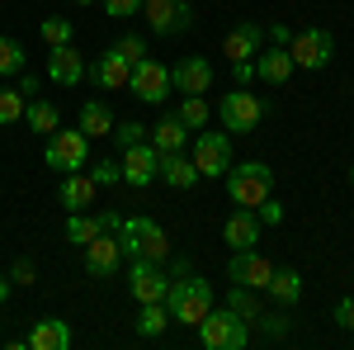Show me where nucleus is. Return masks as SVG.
Returning a JSON list of instances; mask_svg holds the SVG:
<instances>
[{
    "label": "nucleus",
    "instance_id": "obj_1",
    "mask_svg": "<svg viewBox=\"0 0 354 350\" xmlns=\"http://www.w3.org/2000/svg\"><path fill=\"white\" fill-rule=\"evenodd\" d=\"M165 308H170V322H185V326H198L213 308V284L203 274H194L185 261L170 270V289H165Z\"/></svg>",
    "mask_w": 354,
    "mask_h": 350
},
{
    "label": "nucleus",
    "instance_id": "obj_2",
    "mask_svg": "<svg viewBox=\"0 0 354 350\" xmlns=\"http://www.w3.org/2000/svg\"><path fill=\"white\" fill-rule=\"evenodd\" d=\"M118 242H123V256L128 261H170V237H165L161 222H151V218H123V227H118Z\"/></svg>",
    "mask_w": 354,
    "mask_h": 350
},
{
    "label": "nucleus",
    "instance_id": "obj_3",
    "mask_svg": "<svg viewBox=\"0 0 354 350\" xmlns=\"http://www.w3.org/2000/svg\"><path fill=\"white\" fill-rule=\"evenodd\" d=\"M227 194L236 209H260L265 199L274 194V170L265 161H232L227 166Z\"/></svg>",
    "mask_w": 354,
    "mask_h": 350
},
{
    "label": "nucleus",
    "instance_id": "obj_4",
    "mask_svg": "<svg viewBox=\"0 0 354 350\" xmlns=\"http://www.w3.org/2000/svg\"><path fill=\"white\" fill-rule=\"evenodd\" d=\"M203 350H245L250 346V326L232 313V308H208V317L194 326Z\"/></svg>",
    "mask_w": 354,
    "mask_h": 350
},
{
    "label": "nucleus",
    "instance_id": "obj_5",
    "mask_svg": "<svg viewBox=\"0 0 354 350\" xmlns=\"http://www.w3.org/2000/svg\"><path fill=\"white\" fill-rule=\"evenodd\" d=\"M218 119H222V128H227L232 137L255 133V128L265 123V100H260V95H250L245 85H236V90H227V95H222Z\"/></svg>",
    "mask_w": 354,
    "mask_h": 350
},
{
    "label": "nucleus",
    "instance_id": "obj_6",
    "mask_svg": "<svg viewBox=\"0 0 354 350\" xmlns=\"http://www.w3.org/2000/svg\"><path fill=\"white\" fill-rule=\"evenodd\" d=\"M43 161L53 166L57 175H66V170H85L90 166V137L81 128H57L48 137V147H43Z\"/></svg>",
    "mask_w": 354,
    "mask_h": 350
},
{
    "label": "nucleus",
    "instance_id": "obj_7",
    "mask_svg": "<svg viewBox=\"0 0 354 350\" xmlns=\"http://www.w3.org/2000/svg\"><path fill=\"white\" fill-rule=\"evenodd\" d=\"M335 53V38H330V28H298L293 38H288V57H293V67L302 71H322Z\"/></svg>",
    "mask_w": 354,
    "mask_h": 350
},
{
    "label": "nucleus",
    "instance_id": "obj_8",
    "mask_svg": "<svg viewBox=\"0 0 354 350\" xmlns=\"http://www.w3.org/2000/svg\"><path fill=\"white\" fill-rule=\"evenodd\" d=\"M194 166H198V175H227V166H232V133L227 128H203L194 137Z\"/></svg>",
    "mask_w": 354,
    "mask_h": 350
},
{
    "label": "nucleus",
    "instance_id": "obj_9",
    "mask_svg": "<svg viewBox=\"0 0 354 350\" xmlns=\"http://www.w3.org/2000/svg\"><path fill=\"white\" fill-rule=\"evenodd\" d=\"M81 261H85V274H95V279H113V274H118V265H123L128 256H123L118 232H100L95 242L81 246Z\"/></svg>",
    "mask_w": 354,
    "mask_h": 350
},
{
    "label": "nucleus",
    "instance_id": "obj_10",
    "mask_svg": "<svg viewBox=\"0 0 354 350\" xmlns=\"http://www.w3.org/2000/svg\"><path fill=\"white\" fill-rule=\"evenodd\" d=\"M142 15H147L151 33H161V38L194 28V5L189 0H142Z\"/></svg>",
    "mask_w": 354,
    "mask_h": 350
},
{
    "label": "nucleus",
    "instance_id": "obj_11",
    "mask_svg": "<svg viewBox=\"0 0 354 350\" xmlns=\"http://www.w3.org/2000/svg\"><path fill=\"white\" fill-rule=\"evenodd\" d=\"M128 90H133L142 105H165V95L175 90V85H170V67L142 57V62L133 67V76H128Z\"/></svg>",
    "mask_w": 354,
    "mask_h": 350
},
{
    "label": "nucleus",
    "instance_id": "obj_12",
    "mask_svg": "<svg viewBox=\"0 0 354 350\" xmlns=\"http://www.w3.org/2000/svg\"><path fill=\"white\" fill-rule=\"evenodd\" d=\"M123 180L133 189H147L156 175H161V152L151 147V142H133V147H123Z\"/></svg>",
    "mask_w": 354,
    "mask_h": 350
},
{
    "label": "nucleus",
    "instance_id": "obj_13",
    "mask_svg": "<svg viewBox=\"0 0 354 350\" xmlns=\"http://www.w3.org/2000/svg\"><path fill=\"white\" fill-rule=\"evenodd\" d=\"M274 265L255 251V246H245V251H232V261H227V279L232 284H245V289H265L270 284Z\"/></svg>",
    "mask_w": 354,
    "mask_h": 350
},
{
    "label": "nucleus",
    "instance_id": "obj_14",
    "mask_svg": "<svg viewBox=\"0 0 354 350\" xmlns=\"http://www.w3.org/2000/svg\"><path fill=\"white\" fill-rule=\"evenodd\" d=\"M165 289H170V274L156 261H133V270H128V294L137 303H161Z\"/></svg>",
    "mask_w": 354,
    "mask_h": 350
},
{
    "label": "nucleus",
    "instance_id": "obj_15",
    "mask_svg": "<svg viewBox=\"0 0 354 350\" xmlns=\"http://www.w3.org/2000/svg\"><path fill=\"white\" fill-rule=\"evenodd\" d=\"M170 85H175L180 95H203V90H213V62H208V57H185V62H175V67H170Z\"/></svg>",
    "mask_w": 354,
    "mask_h": 350
},
{
    "label": "nucleus",
    "instance_id": "obj_16",
    "mask_svg": "<svg viewBox=\"0 0 354 350\" xmlns=\"http://www.w3.org/2000/svg\"><path fill=\"white\" fill-rule=\"evenodd\" d=\"M260 48H265V28L255 24V19H241L236 28H227V38H222L227 62H255Z\"/></svg>",
    "mask_w": 354,
    "mask_h": 350
},
{
    "label": "nucleus",
    "instance_id": "obj_17",
    "mask_svg": "<svg viewBox=\"0 0 354 350\" xmlns=\"http://www.w3.org/2000/svg\"><path fill=\"white\" fill-rule=\"evenodd\" d=\"M95 194H100V185L90 180V170H66V175H62V189H57V199H62V209H66V213L90 209V204H95Z\"/></svg>",
    "mask_w": 354,
    "mask_h": 350
},
{
    "label": "nucleus",
    "instance_id": "obj_18",
    "mask_svg": "<svg viewBox=\"0 0 354 350\" xmlns=\"http://www.w3.org/2000/svg\"><path fill=\"white\" fill-rule=\"evenodd\" d=\"M222 242L232 246V251L255 246V242H260V213H255V209H236V213H227V222H222Z\"/></svg>",
    "mask_w": 354,
    "mask_h": 350
},
{
    "label": "nucleus",
    "instance_id": "obj_19",
    "mask_svg": "<svg viewBox=\"0 0 354 350\" xmlns=\"http://www.w3.org/2000/svg\"><path fill=\"white\" fill-rule=\"evenodd\" d=\"M48 76L57 85H81L85 81V57L76 53V43H62L48 53Z\"/></svg>",
    "mask_w": 354,
    "mask_h": 350
},
{
    "label": "nucleus",
    "instance_id": "obj_20",
    "mask_svg": "<svg viewBox=\"0 0 354 350\" xmlns=\"http://www.w3.org/2000/svg\"><path fill=\"white\" fill-rule=\"evenodd\" d=\"M298 67H293V57H288V48H279V43H270V48H260L255 53V76L270 85H288V76H293Z\"/></svg>",
    "mask_w": 354,
    "mask_h": 350
},
{
    "label": "nucleus",
    "instance_id": "obj_21",
    "mask_svg": "<svg viewBox=\"0 0 354 350\" xmlns=\"http://www.w3.org/2000/svg\"><path fill=\"white\" fill-rule=\"evenodd\" d=\"M76 331L66 326V317H38L33 331H28V346L33 350H71Z\"/></svg>",
    "mask_w": 354,
    "mask_h": 350
},
{
    "label": "nucleus",
    "instance_id": "obj_22",
    "mask_svg": "<svg viewBox=\"0 0 354 350\" xmlns=\"http://www.w3.org/2000/svg\"><path fill=\"white\" fill-rule=\"evenodd\" d=\"M147 142H151L156 152H185V142H189V123H185L180 114H165L161 123L147 128Z\"/></svg>",
    "mask_w": 354,
    "mask_h": 350
},
{
    "label": "nucleus",
    "instance_id": "obj_23",
    "mask_svg": "<svg viewBox=\"0 0 354 350\" xmlns=\"http://www.w3.org/2000/svg\"><path fill=\"white\" fill-rule=\"evenodd\" d=\"M156 180H165L170 189H194L203 175H198L194 157H185V152H161V175Z\"/></svg>",
    "mask_w": 354,
    "mask_h": 350
},
{
    "label": "nucleus",
    "instance_id": "obj_24",
    "mask_svg": "<svg viewBox=\"0 0 354 350\" xmlns=\"http://www.w3.org/2000/svg\"><path fill=\"white\" fill-rule=\"evenodd\" d=\"M90 76H95V85H100V90H123V85H128V76H133V62L118 53V48H109V53L95 62V71H90Z\"/></svg>",
    "mask_w": 354,
    "mask_h": 350
},
{
    "label": "nucleus",
    "instance_id": "obj_25",
    "mask_svg": "<svg viewBox=\"0 0 354 350\" xmlns=\"http://www.w3.org/2000/svg\"><path fill=\"white\" fill-rule=\"evenodd\" d=\"M265 294H270L279 308H293V303L302 298V274H298V270H288V265H274L270 284H265Z\"/></svg>",
    "mask_w": 354,
    "mask_h": 350
},
{
    "label": "nucleus",
    "instance_id": "obj_26",
    "mask_svg": "<svg viewBox=\"0 0 354 350\" xmlns=\"http://www.w3.org/2000/svg\"><path fill=\"white\" fill-rule=\"evenodd\" d=\"M85 137H109L113 133V109L104 100H85L81 105V123H76Z\"/></svg>",
    "mask_w": 354,
    "mask_h": 350
},
{
    "label": "nucleus",
    "instance_id": "obj_27",
    "mask_svg": "<svg viewBox=\"0 0 354 350\" xmlns=\"http://www.w3.org/2000/svg\"><path fill=\"white\" fill-rule=\"evenodd\" d=\"M24 123L38 137H53L57 128H62V109H57L53 100H33V105H24Z\"/></svg>",
    "mask_w": 354,
    "mask_h": 350
},
{
    "label": "nucleus",
    "instance_id": "obj_28",
    "mask_svg": "<svg viewBox=\"0 0 354 350\" xmlns=\"http://www.w3.org/2000/svg\"><path fill=\"white\" fill-rule=\"evenodd\" d=\"M165 326H170V308L161 303H142V313H137V336H147V341H156L165 336Z\"/></svg>",
    "mask_w": 354,
    "mask_h": 350
},
{
    "label": "nucleus",
    "instance_id": "obj_29",
    "mask_svg": "<svg viewBox=\"0 0 354 350\" xmlns=\"http://www.w3.org/2000/svg\"><path fill=\"white\" fill-rule=\"evenodd\" d=\"M227 308H232V313H236L245 326L265 313V308H260V298H255V289H245V284H232V289H227Z\"/></svg>",
    "mask_w": 354,
    "mask_h": 350
},
{
    "label": "nucleus",
    "instance_id": "obj_30",
    "mask_svg": "<svg viewBox=\"0 0 354 350\" xmlns=\"http://www.w3.org/2000/svg\"><path fill=\"white\" fill-rule=\"evenodd\" d=\"M24 105H28V95L19 85H0V128L5 123H19L24 119Z\"/></svg>",
    "mask_w": 354,
    "mask_h": 350
},
{
    "label": "nucleus",
    "instance_id": "obj_31",
    "mask_svg": "<svg viewBox=\"0 0 354 350\" xmlns=\"http://www.w3.org/2000/svg\"><path fill=\"white\" fill-rule=\"evenodd\" d=\"M100 237V218H90L81 209V213H66V242H76V246H85V242H95Z\"/></svg>",
    "mask_w": 354,
    "mask_h": 350
},
{
    "label": "nucleus",
    "instance_id": "obj_32",
    "mask_svg": "<svg viewBox=\"0 0 354 350\" xmlns=\"http://www.w3.org/2000/svg\"><path fill=\"white\" fill-rule=\"evenodd\" d=\"M19 71H24V43L0 38V76H19Z\"/></svg>",
    "mask_w": 354,
    "mask_h": 350
},
{
    "label": "nucleus",
    "instance_id": "obj_33",
    "mask_svg": "<svg viewBox=\"0 0 354 350\" xmlns=\"http://www.w3.org/2000/svg\"><path fill=\"white\" fill-rule=\"evenodd\" d=\"M175 114H180L189 128H203V123L213 119V109H208V100H203V95H185V105L175 109Z\"/></svg>",
    "mask_w": 354,
    "mask_h": 350
},
{
    "label": "nucleus",
    "instance_id": "obj_34",
    "mask_svg": "<svg viewBox=\"0 0 354 350\" xmlns=\"http://www.w3.org/2000/svg\"><path fill=\"white\" fill-rule=\"evenodd\" d=\"M113 147L123 152V147H133V142H147V123H137V119H123V123H113Z\"/></svg>",
    "mask_w": 354,
    "mask_h": 350
},
{
    "label": "nucleus",
    "instance_id": "obj_35",
    "mask_svg": "<svg viewBox=\"0 0 354 350\" xmlns=\"http://www.w3.org/2000/svg\"><path fill=\"white\" fill-rule=\"evenodd\" d=\"M10 284H15V289H28V284H38V265H33L28 256H19V261L10 265Z\"/></svg>",
    "mask_w": 354,
    "mask_h": 350
},
{
    "label": "nucleus",
    "instance_id": "obj_36",
    "mask_svg": "<svg viewBox=\"0 0 354 350\" xmlns=\"http://www.w3.org/2000/svg\"><path fill=\"white\" fill-rule=\"evenodd\" d=\"M90 180L104 189V185H113V180H123V166H113V157H104V161L90 166Z\"/></svg>",
    "mask_w": 354,
    "mask_h": 350
},
{
    "label": "nucleus",
    "instance_id": "obj_37",
    "mask_svg": "<svg viewBox=\"0 0 354 350\" xmlns=\"http://www.w3.org/2000/svg\"><path fill=\"white\" fill-rule=\"evenodd\" d=\"M43 38H48V48L71 43V19H43Z\"/></svg>",
    "mask_w": 354,
    "mask_h": 350
},
{
    "label": "nucleus",
    "instance_id": "obj_38",
    "mask_svg": "<svg viewBox=\"0 0 354 350\" xmlns=\"http://www.w3.org/2000/svg\"><path fill=\"white\" fill-rule=\"evenodd\" d=\"M250 331H260V336H274V341H279V336H288V317H265V313H260V317L250 322Z\"/></svg>",
    "mask_w": 354,
    "mask_h": 350
},
{
    "label": "nucleus",
    "instance_id": "obj_39",
    "mask_svg": "<svg viewBox=\"0 0 354 350\" xmlns=\"http://www.w3.org/2000/svg\"><path fill=\"white\" fill-rule=\"evenodd\" d=\"M113 48H118V53L128 57V62H142V57H147V38H137V33H128V38H118V43H113Z\"/></svg>",
    "mask_w": 354,
    "mask_h": 350
},
{
    "label": "nucleus",
    "instance_id": "obj_40",
    "mask_svg": "<svg viewBox=\"0 0 354 350\" xmlns=\"http://www.w3.org/2000/svg\"><path fill=\"white\" fill-rule=\"evenodd\" d=\"M104 10H109L113 19H133V15H142V0H100Z\"/></svg>",
    "mask_w": 354,
    "mask_h": 350
},
{
    "label": "nucleus",
    "instance_id": "obj_41",
    "mask_svg": "<svg viewBox=\"0 0 354 350\" xmlns=\"http://www.w3.org/2000/svg\"><path fill=\"white\" fill-rule=\"evenodd\" d=\"M330 317H335V326H340V331H354V294H345V298H340Z\"/></svg>",
    "mask_w": 354,
    "mask_h": 350
},
{
    "label": "nucleus",
    "instance_id": "obj_42",
    "mask_svg": "<svg viewBox=\"0 0 354 350\" xmlns=\"http://www.w3.org/2000/svg\"><path fill=\"white\" fill-rule=\"evenodd\" d=\"M100 218V232H118L123 227V213H113V209H104V213H95Z\"/></svg>",
    "mask_w": 354,
    "mask_h": 350
},
{
    "label": "nucleus",
    "instance_id": "obj_43",
    "mask_svg": "<svg viewBox=\"0 0 354 350\" xmlns=\"http://www.w3.org/2000/svg\"><path fill=\"white\" fill-rule=\"evenodd\" d=\"M232 71H236V85H250V81H255V62H232Z\"/></svg>",
    "mask_w": 354,
    "mask_h": 350
},
{
    "label": "nucleus",
    "instance_id": "obj_44",
    "mask_svg": "<svg viewBox=\"0 0 354 350\" xmlns=\"http://www.w3.org/2000/svg\"><path fill=\"white\" fill-rule=\"evenodd\" d=\"M255 213L265 218V222H283V209H279V204H274V199H265V204H260V209H255Z\"/></svg>",
    "mask_w": 354,
    "mask_h": 350
},
{
    "label": "nucleus",
    "instance_id": "obj_45",
    "mask_svg": "<svg viewBox=\"0 0 354 350\" xmlns=\"http://www.w3.org/2000/svg\"><path fill=\"white\" fill-rule=\"evenodd\" d=\"M288 38H293V33H288V24H274L270 28V43H279V48H288Z\"/></svg>",
    "mask_w": 354,
    "mask_h": 350
},
{
    "label": "nucleus",
    "instance_id": "obj_46",
    "mask_svg": "<svg viewBox=\"0 0 354 350\" xmlns=\"http://www.w3.org/2000/svg\"><path fill=\"white\" fill-rule=\"evenodd\" d=\"M10 294H15V284H10V274H0V303H5Z\"/></svg>",
    "mask_w": 354,
    "mask_h": 350
},
{
    "label": "nucleus",
    "instance_id": "obj_47",
    "mask_svg": "<svg viewBox=\"0 0 354 350\" xmlns=\"http://www.w3.org/2000/svg\"><path fill=\"white\" fill-rule=\"evenodd\" d=\"M350 185H354V166H350Z\"/></svg>",
    "mask_w": 354,
    "mask_h": 350
},
{
    "label": "nucleus",
    "instance_id": "obj_48",
    "mask_svg": "<svg viewBox=\"0 0 354 350\" xmlns=\"http://www.w3.org/2000/svg\"><path fill=\"white\" fill-rule=\"evenodd\" d=\"M76 5H90V0H76Z\"/></svg>",
    "mask_w": 354,
    "mask_h": 350
}]
</instances>
